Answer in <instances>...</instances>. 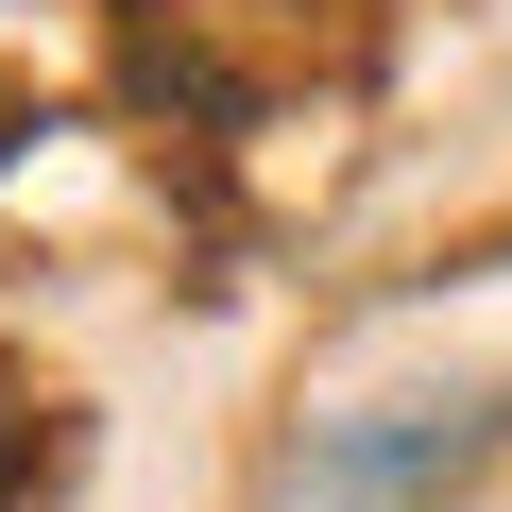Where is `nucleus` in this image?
<instances>
[{"mask_svg": "<svg viewBox=\"0 0 512 512\" xmlns=\"http://www.w3.org/2000/svg\"><path fill=\"white\" fill-rule=\"evenodd\" d=\"M69 478V393H35L18 359H0V512H35Z\"/></svg>", "mask_w": 512, "mask_h": 512, "instance_id": "nucleus-2", "label": "nucleus"}, {"mask_svg": "<svg viewBox=\"0 0 512 512\" xmlns=\"http://www.w3.org/2000/svg\"><path fill=\"white\" fill-rule=\"evenodd\" d=\"M495 444H512V376H461V393H359V410H308L274 461H256V512H444Z\"/></svg>", "mask_w": 512, "mask_h": 512, "instance_id": "nucleus-1", "label": "nucleus"}]
</instances>
